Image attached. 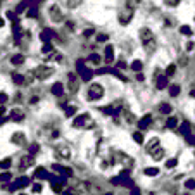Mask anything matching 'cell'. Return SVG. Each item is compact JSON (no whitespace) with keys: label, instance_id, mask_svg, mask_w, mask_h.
Listing matches in <instances>:
<instances>
[{"label":"cell","instance_id":"cell-1","mask_svg":"<svg viewBox=\"0 0 195 195\" xmlns=\"http://www.w3.org/2000/svg\"><path fill=\"white\" fill-rule=\"evenodd\" d=\"M138 35H140V40H142V45H143L145 52L152 54V52L156 50V38H154V33H152L149 28H140Z\"/></svg>","mask_w":195,"mask_h":195},{"label":"cell","instance_id":"cell-2","mask_svg":"<svg viewBox=\"0 0 195 195\" xmlns=\"http://www.w3.org/2000/svg\"><path fill=\"white\" fill-rule=\"evenodd\" d=\"M73 126L74 128H93L95 126V121L92 119L90 114H79L76 119H74V123H73Z\"/></svg>","mask_w":195,"mask_h":195},{"label":"cell","instance_id":"cell-3","mask_svg":"<svg viewBox=\"0 0 195 195\" xmlns=\"http://www.w3.org/2000/svg\"><path fill=\"white\" fill-rule=\"evenodd\" d=\"M102 97H104V86L98 85V83H92L90 88H88V100L95 102V100H98Z\"/></svg>","mask_w":195,"mask_h":195},{"label":"cell","instance_id":"cell-4","mask_svg":"<svg viewBox=\"0 0 195 195\" xmlns=\"http://www.w3.org/2000/svg\"><path fill=\"white\" fill-rule=\"evenodd\" d=\"M52 74H54V67H50V66H38L33 69V76L38 79H47Z\"/></svg>","mask_w":195,"mask_h":195},{"label":"cell","instance_id":"cell-5","mask_svg":"<svg viewBox=\"0 0 195 195\" xmlns=\"http://www.w3.org/2000/svg\"><path fill=\"white\" fill-rule=\"evenodd\" d=\"M131 16H133V9H131V5H126V7L119 12V22H121V24H128V22L131 21Z\"/></svg>","mask_w":195,"mask_h":195},{"label":"cell","instance_id":"cell-6","mask_svg":"<svg viewBox=\"0 0 195 195\" xmlns=\"http://www.w3.org/2000/svg\"><path fill=\"white\" fill-rule=\"evenodd\" d=\"M55 156L59 157V159H71V149L67 147V145H57V149H55Z\"/></svg>","mask_w":195,"mask_h":195},{"label":"cell","instance_id":"cell-7","mask_svg":"<svg viewBox=\"0 0 195 195\" xmlns=\"http://www.w3.org/2000/svg\"><path fill=\"white\" fill-rule=\"evenodd\" d=\"M14 145H18V147H22V145H26V137H24V133H21V131H18V133H14L12 135V140H11Z\"/></svg>","mask_w":195,"mask_h":195},{"label":"cell","instance_id":"cell-8","mask_svg":"<svg viewBox=\"0 0 195 195\" xmlns=\"http://www.w3.org/2000/svg\"><path fill=\"white\" fill-rule=\"evenodd\" d=\"M33 164H35V157L33 156H24L19 162V169H28V168L33 166Z\"/></svg>","mask_w":195,"mask_h":195},{"label":"cell","instance_id":"cell-9","mask_svg":"<svg viewBox=\"0 0 195 195\" xmlns=\"http://www.w3.org/2000/svg\"><path fill=\"white\" fill-rule=\"evenodd\" d=\"M67 88H69L71 93H76V92H78L79 85H78V79H76L74 74H69V85H67Z\"/></svg>","mask_w":195,"mask_h":195},{"label":"cell","instance_id":"cell-10","mask_svg":"<svg viewBox=\"0 0 195 195\" xmlns=\"http://www.w3.org/2000/svg\"><path fill=\"white\" fill-rule=\"evenodd\" d=\"M50 19L52 21H62V12L57 5H52L50 7Z\"/></svg>","mask_w":195,"mask_h":195},{"label":"cell","instance_id":"cell-11","mask_svg":"<svg viewBox=\"0 0 195 195\" xmlns=\"http://www.w3.org/2000/svg\"><path fill=\"white\" fill-rule=\"evenodd\" d=\"M78 71H79V74H81V78L83 79H90L92 78V73L83 66V60H78Z\"/></svg>","mask_w":195,"mask_h":195},{"label":"cell","instance_id":"cell-12","mask_svg":"<svg viewBox=\"0 0 195 195\" xmlns=\"http://www.w3.org/2000/svg\"><path fill=\"white\" fill-rule=\"evenodd\" d=\"M29 183V178H19V180H16L12 185H11V192H14L16 188H21V187H26Z\"/></svg>","mask_w":195,"mask_h":195},{"label":"cell","instance_id":"cell-13","mask_svg":"<svg viewBox=\"0 0 195 195\" xmlns=\"http://www.w3.org/2000/svg\"><path fill=\"white\" fill-rule=\"evenodd\" d=\"M11 119H12V121H22V119H24V112H22L21 109H16V107H14V109L11 111Z\"/></svg>","mask_w":195,"mask_h":195},{"label":"cell","instance_id":"cell-14","mask_svg":"<svg viewBox=\"0 0 195 195\" xmlns=\"http://www.w3.org/2000/svg\"><path fill=\"white\" fill-rule=\"evenodd\" d=\"M150 121H152V116H150V114H147V116H143L140 121H138V126H140L142 130H143V128H149Z\"/></svg>","mask_w":195,"mask_h":195},{"label":"cell","instance_id":"cell-15","mask_svg":"<svg viewBox=\"0 0 195 195\" xmlns=\"http://www.w3.org/2000/svg\"><path fill=\"white\" fill-rule=\"evenodd\" d=\"M157 147H159V138H157V137L150 138V142L147 143V150L152 154V152H154V149H157Z\"/></svg>","mask_w":195,"mask_h":195},{"label":"cell","instance_id":"cell-16","mask_svg":"<svg viewBox=\"0 0 195 195\" xmlns=\"http://www.w3.org/2000/svg\"><path fill=\"white\" fill-rule=\"evenodd\" d=\"M150 156L154 157V161H161V159H164V149H161V147H157L156 150L150 154Z\"/></svg>","mask_w":195,"mask_h":195},{"label":"cell","instance_id":"cell-17","mask_svg":"<svg viewBox=\"0 0 195 195\" xmlns=\"http://www.w3.org/2000/svg\"><path fill=\"white\" fill-rule=\"evenodd\" d=\"M112 57H114V48H112V45H107L105 47V60L112 62Z\"/></svg>","mask_w":195,"mask_h":195},{"label":"cell","instance_id":"cell-18","mask_svg":"<svg viewBox=\"0 0 195 195\" xmlns=\"http://www.w3.org/2000/svg\"><path fill=\"white\" fill-rule=\"evenodd\" d=\"M166 85H168V76H159L157 78V88H166Z\"/></svg>","mask_w":195,"mask_h":195},{"label":"cell","instance_id":"cell-19","mask_svg":"<svg viewBox=\"0 0 195 195\" xmlns=\"http://www.w3.org/2000/svg\"><path fill=\"white\" fill-rule=\"evenodd\" d=\"M11 62H12V64H16V66H19V64L24 62V57H22L21 54H18V55H14V57L11 59Z\"/></svg>","mask_w":195,"mask_h":195},{"label":"cell","instance_id":"cell-20","mask_svg":"<svg viewBox=\"0 0 195 195\" xmlns=\"http://www.w3.org/2000/svg\"><path fill=\"white\" fill-rule=\"evenodd\" d=\"M52 93H54V95H62V85H60V83H55V85L52 86Z\"/></svg>","mask_w":195,"mask_h":195},{"label":"cell","instance_id":"cell-21","mask_svg":"<svg viewBox=\"0 0 195 195\" xmlns=\"http://www.w3.org/2000/svg\"><path fill=\"white\" fill-rule=\"evenodd\" d=\"M159 111H161L162 114H168V112H171V105H169V104H161V105H159Z\"/></svg>","mask_w":195,"mask_h":195},{"label":"cell","instance_id":"cell-22","mask_svg":"<svg viewBox=\"0 0 195 195\" xmlns=\"http://www.w3.org/2000/svg\"><path fill=\"white\" fill-rule=\"evenodd\" d=\"M88 62H92V64H98V62H100V55H98V54H92V55L88 57Z\"/></svg>","mask_w":195,"mask_h":195},{"label":"cell","instance_id":"cell-23","mask_svg":"<svg viewBox=\"0 0 195 195\" xmlns=\"http://www.w3.org/2000/svg\"><path fill=\"white\" fill-rule=\"evenodd\" d=\"M11 178H12L11 173H2V175H0V183H7Z\"/></svg>","mask_w":195,"mask_h":195},{"label":"cell","instance_id":"cell-24","mask_svg":"<svg viewBox=\"0 0 195 195\" xmlns=\"http://www.w3.org/2000/svg\"><path fill=\"white\" fill-rule=\"evenodd\" d=\"M145 175L156 176V175H159V169H157V168H149V169H145Z\"/></svg>","mask_w":195,"mask_h":195},{"label":"cell","instance_id":"cell-25","mask_svg":"<svg viewBox=\"0 0 195 195\" xmlns=\"http://www.w3.org/2000/svg\"><path fill=\"white\" fill-rule=\"evenodd\" d=\"M133 140H135L137 143H143V135L137 131V133H133Z\"/></svg>","mask_w":195,"mask_h":195},{"label":"cell","instance_id":"cell-26","mask_svg":"<svg viewBox=\"0 0 195 195\" xmlns=\"http://www.w3.org/2000/svg\"><path fill=\"white\" fill-rule=\"evenodd\" d=\"M175 71H176V66H175V64H171V66L166 69V74H168V76H173V74H175Z\"/></svg>","mask_w":195,"mask_h":195},{"label":"cell","instance_id":"cell-27","mask_svg":"<svg viewBox=\"0 0 195 195\" xmlns=\"http://www.w3.org/2000/svg\"><path fill=\"white\" fill-rule=\"evenodd\" d=\"M74 112H76V107H74V105H71V107L66 109V116H73Z\"/></svg>","mask_w":195,"mask_h":195},{"label":"cell","instance_id":"cell-28","mask_svg":"<svg viewBox=\"0 0 195 195\" xmlns=\"http://www.w3.org/2000/svg\"><path fill=\"white\" fill-rule=\"evenodd\" d=\"M176 126V119L175 117H169V119H168V128H175Z\"/></svg>","mask_w":195,"mask_h":195},{"label":"cell","instance_id":"cell-29","mask_svg":"<svg viewBox=\"0 0 195 195\" xmlns=\"http://www.w3.org/2000/svg\"><path fill=\"white\" fill-rule=\"evenodd\" d=\"M28 18H36V9H35V7H31V9L28 11Z\"/></svg>","mask_w":195,"mask_h":195},{"label":"cell","instance_id":"cell-30","mask_svg":"<svg viewBox=\"0 0 195 195\" xmlns=\"http://www.w3.org/2000/svg\"><path fill=\"white\" fill-rule=\"evenodd\" d=\"M9 166H11V159H4L2 161V169H7Z\"/></svg>","mask_w":195,"mask_h":195},{"label":"cell","instance_id":"cell-31","mask_svg":"<svg viewBox=\"0 0 195 195\" xmlns=\"http://www.w3.org/2000/svg\"><path fill=\"white\" fill-rule=\"evenodd\" d=\"M131 67H133V69H135V71H140V69H142V62H140V60H135V62H133V66H131Z\"/></svg>","mask_w":195,"mask_h":195},{"label":"cell","instance_id":"cell-32","mask_svg":"<svg viewBox=\"0 0 195 195\" xmlns=\"http://www.w3.org/2000/svg\"><path fill=\"white\" fill-rule=\"evenodd\" d=\"M14 81H16V83H24V78H22V76H21V74H14Z\"/></svg>","mask_w":195,"mask_h":195},{"label":"cell","instance_id":"cell-33","mask_svg":"<svg viewBox=\"0 0 195 195\" xmlns=\"http://www.w3.org/2000/svg\"><path fill=\"white\" fill-rule=\"evenodd\" d=\"M169 92H171V95H178V92H180V88H178V86H171V88H169Z\"/></svg>","mask_w":195,"mask_h":195},{"label":"cell","instance_id":"cell-34","mask_svg":"<svg viewBox=\"0 0 195 195\" xmlns=\"http://www.w3.org/2000/svg\"><path fill=\"white\" fill-rule=\"evenodd\" d=\"M4 102H7V93H0V104H4Z\"/></svg>","mask_w":195,"mask_h":195},{"label":"cell","instance_id":"cell-35","mask_svg":"<svg viewBox=\"0 0 195 195\" xmlns=\"http://www.w3.org/2000/svg\"><path fill=\"white\" fill-rule=\"evenodd\" d=\"M52 188H54V192H60V183H54Z\"/></svg>","mask_w":195,"mask_h":195},{"label":"cell","instance_id":"cell-36","mask_svg":"<svg viewBox=\"0 0 195 195\" xmlns=\"http://www.w3.org/2000/svg\"><path fill=\"white\" fill-rule=\"evenodd\" d=\"M36 150H38V145H31V147H29V152H31V156H33Z\"/></svg>","mask_w":195,"mask_h":195},{"label":"cell","instance_id":"cell-37","mask_svg":"<svg viewBox=\"0 0 195 195\" xmlns=\"http://www.w3.org/2000/svg\"><path fill=\"white\" fill-rule=\"evenodd\" d=\"M40 190H41V185H40V183L33 185V192H40Z\"/></svg>","mask_w":195,"mask_h":195},{"label":"cell","instance_id":"cell-38","mask_svg":"<svg viewBox=\"0 0 195 195\" xmlns=\"http://www.w3.org/2000/svg\"><path fill=\"white\" fill-rule=\"evenodd\" d=\"M175 164H176V161H175V159H171V161H168V168H173Z\"/></svg>","mask_w":195,"mask_h":195},{"label":"cell","instance_id":"cell-39","mask_svg":"<svg viewBox=\"0 0 195 195\" xmlns=\"http://www.w3.org/2000/svg\"><path fill=\"white\" fill-rule=\"evenodd\" d=\"M181 31H183L185 35H188V33H190V29H188V26H183V28H181Z\"/></svg>","mask_w":195,"mask_h":195},{"label":"cell","instance_id":"cell-40","mask_svg":"<svg viewBox=\"0 0 195 195\" xmlns=\"http://www.w3.org/2000/svg\"><path fill=\"white\" fill-rule=\"evenodd\" d=\"M50 50H52V47H50V45H48V43H47V45H45V47H43V52H50Z\"/></svg>","mask_w":195,"mask_h":195},{"label":"cell","instance_id":"cell-41","mask_svg":"<svg viewBox=\"0 0 195 195\" xmlns=\"http://www.w3.org/2000/svg\"><path fill=\"white\" fill-rule=\"evenodd\" d=\"M7 16H9V19H16V16H14V12H11V11H9V12H7Z\"/></svg>","mask_w":195,"mask_h":195},{"label":"cell","instance_id":"cell-42","mask_svg":"<svg viewBox=\"0 0 195 195\" xmlns=\"http://www.w3.org/2000/svg\"><path fill=\"white\" fill-rule=\"evenodd\" d=\"M97 40H98V41H104V40H107V36H105V35H98Z\"/></svg>","mask_w":195,"mask_h":195},{"label":"cell","instance_id":"cell-43","mask_svg":"<svg viewBox=\"0 0 195 195\" xmlns=\"http://www.w3.org/2000/svg\"><path fill=\"white\" fill-rule=\"evenodd\" d=\"M5 114V109H4V105H0V117Z\"/></svg>","mask_w":195,"mask_h":195},{"label":"cell","instance_id":"cell-44","mask_svg":"<svg viewBox=\"0 0 195 195\" xmlns=\"http://www.w3.org/2000/svg\"><path fill=\"white\" fill-rule=\"evenodd\" d=\"M131 195H140V190H138V188H133V192H131Z\"/></svg>","mask_w":195,"mask_h":195},{"label":"cell","instance_id":"cell-45","mask_svg":"<svg viewBox=\"0 0 195 195\" xmlns=\"http://www.w3.org/2000/svg\"><path fill=\"white\" fill-rule=\"evenodd\" d=\"M92 33H93V29H86V31H85V35H86V36H90Z\"/></svg>","mask_w":195,"mask_h":195},{"label":"cell","instance_id":"cell-46","mask_svg":"<svg viewBox=\"0 0 195 195\" xmlns=\"http://www.w3.org/2000/svg\"><path fill=\"white\" fill-rule=\"evenodd\" d=\"M5 121H7V119H5V117H0V124H4V123H5Z\"/></svg>","mask_w":195,"mask_h":195},{"label":"cell","instance_id":"cell-47","mask_svg":"<svg viewBox=\"0 0 195 195\" xmlns=\"http://www.w3.org/2000/svg\"><path fill=\"white\" fill-rule=\"evenodd\" d=\"M0 26H4V19L2 18H0Z\"/></svg>","mask_w":195,"mask_h":195},{"label":"cell","instance_id":"cell-48","mask_svg":"<svg viewBox=\"0 0 195 195\" xmlns=\"http://www.w3.org/2000/svg\"><path fill=\"white\" fill-rule=\"evenodd\" d=\"M0 169H2V161H0Z\"/></svg>","mask_w":195,"mask_h":195},{"label":"cell","instance_id":"cell-49","mask_svg":"<svg viewBox=\"0 0 195 195\" xmlns=\"http://www.w3.org/2000/svg\"><path fill=\"white\" fill-rule=\"evenodd\" d=\"M104 195H112V194H104Z\"/></svg>","mask_w":195,"mask_h":195},{"label":"cell","instance_id":"cell-50","mask_svg":"<svg viewBox=\"0 0 195 195\" xmlns=\"http://www.w3.org/2000/svg\"><path fill=\"white\" fill-rule=\"evenodd\" d=\"M21 195H26V194H21Z\"/></svg>","mask_w":195,"mask_h":195}]
</instances>
